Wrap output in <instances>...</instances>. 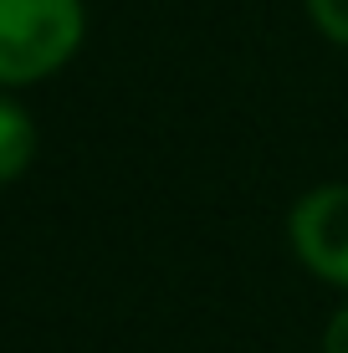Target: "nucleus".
<instances>
[{"label":"nucleus","mask_w":348,"mask_h":353,"mask_svg":"<svg viewBox=\"0 0 348 353\" xmlns=\"http://www.w3.org/2000/svg\"><path fill=\"white\" fill-rule=\"evenodd\" d=\"M31 154H36V128H31V118L21 113L16 103H6V97H0V185H6V179H16L21 169L31 164Z\"/></svg>","instance_id":"nucleus-3"},{"label":"nucleus","mask_w":348,"mask_h":353,"mask_svg":"<svg viewBox=\"0 0 348 353\" xmlns=\"http://www.w3.org/2000/svg\"><path fill=\"white\" fill-rule=\"evenodd\" d=\"M323 353H348V307L328 323V333H323Z\"/></svg>","instance_id":"nucleus-5"},{"label":"nucleus","mask_w":348,"mask_h":353,"mask_svg":"<svg viewBox=\"0 0 348 353\" xmlns=\"http://www.w3.org/2000/svg\"><path fill=\"white\" fill-rule=\"evenodd\" d=\"M307 16L328 41L348 46V0H307Z\"/></svg>","instance_id":"nucleus-4"},{"label":"nucleus","mask_w":348,"mask_h":353,"mask_svg":"<svg viewBox=\"0 0 348 353\" xmlns=\"http://www.w3.org/2000/svg\"><path fill=\"white\" fill-rule=\"evenodd\" d=\"M82 41V0H0V82H36Z\"/></svg>","instance_id":"nucleus-1"},{"label":"nucleus","mask_w":348,"mask_h":353,"mask_svg":"<svg viewBox=\"0 0 348 353\" xmlns=\"http://www.w3.org/2000/svg\"><path fill=\"white\" fill-rule=\"evenodd\" d=\"M292 246L313 276L348 287V185H323L297 200Z\"/></svg>","instance_id":"nucleus-2"}]
</instances>
